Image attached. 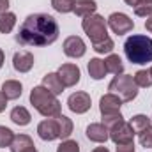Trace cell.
<instances>
[{
  "mask_svg": "<svg viewBox=\"0 0 152 152\" xmlns=\"http://www.w3.org/2000/svg\"><path fill=\"white\" fill-rule=\"evenodd\" d=\"M57 39L58 23L53 16L44 12L27 16L16 34V42H20L21 46H50Z\"/></svg>",
  "mask_w": 152,
  "mask_h": 152,
  "instance_id": "1",
  "label": "cell"
},
{
  "mask_svg": "<svg viewBox=\"0 0 152 152\" xmlns=\"http://www.w3.org/2000/svg\"><path fill=\"white\" fill-rule=\"evenodd\" d=\"M124 53L131 64H149L152 62V39L142 34H134L126 39L124 42Z\"/></svg>",
  "mask_w": 152,
  "mask_h": 152,
  "instance_id": "2",
  "label": "cell"
},
{
  "mask_svg": "<svg viewBox=\"0 0 152 152\" xmlns=\"http://www.w3.org/2000/svg\"><path fill=\"white\" fill-rule=\"evenodd\" d=\"M30 104L37 110L39 113L46 118H53L60 115V101L57 99L55 94H51L48 88H44L42 85L34 87L30 92Z\"/></svg>",
  "mask_w": 152,
  "mask_h": 152,
  "instance_id": "3",
  "label": "cell"
},
{
  "mask_svg": "<svg viewBox=\"0 0 152 152\" xmlns=\"http://www.w3.org/2000/svg\"><path fill=\"white\" fill-rule=\"evenodd\" d=\"M108 90L115 96H118L122 103H131L138 96V85L131 75H117L110 81Z\"/></svg>",
  "mask_w": 152,
  "mask_h": 152,
  "instance_id": "4",
  "label": "cell"
},
{
  "mask_svg": "<svg viewBox=\"0 0 152 152\" xmlns=\"http://www.w3.org/2000/svg\"><path fill=\"white\" fill-rule=\"evenodd\" d=\"M81 28H83V32L88 36V39L92 41V44L108 37V23L104 21L103 16H99V14H96V12L83 18Z\"/></svg>",
  "mask_w": 152,
  "mask_h": 152,
  "instance_id": "5",
  "label": "cell"
},
{
  "mask_svg": "<svg viewBox=\"0 0 152 152\" xmlns=\"http://www.w3.org/2000/svg\"><path fill=\"white\" fill-rule=\"evenodd\" d=\"M106 23H108V27L113 30V34H117V36H124V34L131 32L133 27H134V21L127 14H124V12H113V14H110V18H108Z\"/></svg>",
  "mask_w": 152,
  "mask_h": 152,
  "instance_id": "6",
  "label": "cell"
},
{
  "mask_svg": "<svg viewBox=\"0 0 152 152\" xmlns=\"http://www.w3.org/2000/svg\"><path fill=\"white\" fill-rule=\"evenodd\" d=\"M110 138L113 140L115 145H126V143H134V131L129 122H122L117 127L110 129Z\"/></svg>",
  "mask_w": 152,
  "mask_h": 152,
  "instance_id": "7",
  "label": "cell"
},
{
  "mask_svg": "<svg viewBox=\"0 0 152 152\" xmlns=\"http://www.w3.org/2000/svg\"><path fill=\"white\" fill-rule=\"evenodd\" d=\"M67 106L71 112L81 115V113H87L92 106V101H90V96L87 92H75L69 96L67 99Z\"/></svg>",
  "mask_w": 152,
  "mask_h": 152,
  "instance_id": "8",
  "label": "cell"
},
{
  "mask_svg": "<svg viewBox=\"0 0 152 152\" xmlns=\"http://www.w3.org/2000/svg\"><path fill=\"white\" fill-rule=\"evenodd\" d=\"M37 134H39V138L44 140V142H53V140L60 138V129H58L57 118H46V120L39 122Z\"/></svg>",
  "mask_w": 152,
  "mask_h": 152,
  "instance_id": "9",
  "label": "cell"
},
{
  "mask_svg": "<svg viewBox=\"0 0 152 152\" xmlns=\"http://www.w3.org/2000/svg\"><path fill=\"white\" fill-rule=\"evenodd\" d=\"M57 75L60 78V81L64 83V87H75L76 83L80 81V67L76 64H62L57 71Z\"/></svg>",
  "mask_w": 152,
  "mask_h": 152,
  "instance_id": "10",
  "label": "cell"
},
{
  "mask_svg": "<svg viewBox=\"0 0 152 152\" xmlns=\"http://www.w3.org/2000/svg\"><path fill=\"white\" fill-rule=\"evenodd\" d=\"M64 53L71 58H81L87 51V46H85V41L78 36H69V37L64 41Z\"/></svg>",
  "mask_w": 152,
  "mask_h": 152,
  "instance_id": "11",
  "label": "cell"
},
{
  "mask_svg": "<svg viewBox=\"0 0 152 152\" xmlns=\"http://www.w3.org/2000/svg\"><path fill=\"white\" fill-rule=\"evenodd\" d=\"M120 106H122V99L118 96H115L112 92L104 94L99 99V110L101 115H112V113H120Z\"/></svg>",
  "mask_w": 152,
  "mask_h": 152,
  "instance_id": "12",
  "label": "cell"
},
{
  "mask_svg": "<svg viewBox=\"0 0 152 152\" xmlns=\"http://www.w3.org/2000/svg\"><path fill=\"white\" fill-rule=\"evenodd\" d=\"M12 67L18 73H28L34 67V55L30 51H18V53H14Z\"/></svg>",
  "mask_w": 152,
  "mask_h": 152,
  "instance_id": "13",
  "label": "cell"
},
{
  "mask_svg": "<svg viewBox=\"0 0 152 152\" xmlns=\"http://www.w3.org/2000/svg\"><path fill=\"white\" fill-rule=\"evenodd\" d=\"M87 138L90 142H96V143H104L108 138H110V131L103 126V124H90L85 131Z\"/></svg>",
  "mask_w": 152,
  "mask_h": 152,
  "instance_id": "14",
  "label": "cell"
},
{
  "mask_svg": "<svg viewBox=\"0 0 152 152\" xmlns=\"http://www.w3.org/2000/svg\"><path fill=\"white\" fill-rule=\"evenodd\" d=\"M42 87L44 88H48L51 94H55V96H58V94H62L64 92V83L60 81V78L57 73H48V75L42 78Z\"/></svg>",
  "mask_w": 152,
  "mask_h": 152,
  "instance_id": "15",
  "label": "cell"
},
{
  "mask_svg": "<svg viewBox=\"0 0 152 152\" xmlns=\"http://www.w3.org/2000/svg\"><path fill=\"white\" fill-rule=\"evenodd\" d=\"M2 92H4V96L7 97V99H18L20 96H21V92H23V85L18 81V80H5L4 83H2Z\"/></svg>",
  "mask_w": 152,
  "mask_h": 152,
  "instance_id": "16",
  "label": "cell"
},
{
  "mask_svg": "<svg viewBox=\"0 0 152 152\" xmlns=\"http://www.w3.org/2000/svg\"><path fill=\"white\" fill-rule=\"evenodd\" d=\"M96 9H97L96 0H75V9H73V12H75L76 16L85 18V16L94 14Z\"/></svg>",
  "mask_w": 152,
  "mask_h": 152,
  "instance_id": "17",
  "label": "cell"
},
{
  "mask_svg": "<svg viewBox=\"0 0 152 152\" xmlns=\"http://www.w3.org/2000/svg\"><path fill=\"white\" fill-rule=\"evenodd\" d=\"M87 69H88V75L92 80H103L108 73L104 60H101V58H90V62L87 64Z\"/></svg>",
  "mask_w": 152,
  "mask_h": 152,
  "instance_id": "18",
  "label": "cell"
},
{
  "mask_svg": "<svg viewBox=\"0 0 152 152\" xmlns=\"http://www.w3.org/2000/svg\"><path fill=\"white\" fill-rule=\"evenodd\" d=\"M32 147H36V145L28 134H14V140L9 149H11V152H27Z\"/></svg>",
  "mask_w": 152,
  "mask_h": 152,
  "instance_id": "19",
  "label": "cell"
},
{
  "mask_svg": "<svg viewBox=\"0 0 152 152\" xmlns=\"http://www.w3.org/2000/svg\"><path fill=\"white\" fill-rule=\"evenodd\" d=\"M30 113H28V110L25 108V106H16V108H12V112H11V120L16 124V126H28L30 124Z\"/></svg>",
  "mask_w": 152,
  "mask_h": 152,
  "instance_id": "20",
  "label": "cell"
},
{
  "mask_svg": "<svg viewBox=\"0 0 152 152\" xmlns=\"http://www.w3.org/2000/svg\"><path fill=\"white\" fill-rule=\"evenodd\" d=\"M104 66H106V71L108 73H113V75H122L124 73V64H122V58L118 55H108L104 58Z\"/></svg>",
  "mask_w": 152,
  "mask_h": 152,
  "instance_id": "21",
  "label": "cell"
},
{
  "mask_svg": "<svg viewBox=\"0 0 152 152\" xmlns=\"http://www.w3.org/2000/svg\"><path fill=\"white\" fill-rule=\"evenodd\" d=\"M14 25H16V14L14 12H4V14H0V34H9V32H12V28H14Z\"/></svg>",
  "mask_w": 152,
  "mask_h": 152,
  "instance_id": "22",
  "label": "cell"
},
{
  "mask_svg": "<svg viewBox=\"0 0 152 152\" xmlns=\"http://www.w3.org/2000/svg\"><path fill=\"white\" fill-rule=\"evenodd\" d=\"M57 118V122H58V129H60V138L62 140H67L69 136H71V133H73V120L69 118V117H66V115H58V117H55Z\"/></svg>",
  "mask_w": 152,
  "mask_h": 152,
  "instance_id": "23",
  "label": "cell"
},
{
  "mask_svg": "<svg viewBox=\"0 0 152 152\" xmlns=\"http://www.w3.org/2000/svg\"><path fill=\"white\" fill-rule=\"evenodd\" d=\"M129 124H131V127H133L134 133H142L143 129H147L149 126H152L151 118H149L147 115H134V117L129 120Z\"/></svg>",
  "mask_w": 152,
  "mask_h": 152,
  "instance_id": "24",
  "label": "cell"
},
{
  "mask_svg": "<svg viewBox=\"0 0 152 152\" xmlns=\"http://www.w3.org/2000/svg\"><path fill=\"white\" fill-rule=\"evenodd\" d=\"M133 78H134L138 87H143V88L145 87H152V67L151 69H140Z\"/></svg>",
  "mask_w": 152,
  "mask_h": 152,
  "instance_id": "25",
  "label": "cell"
},
{
  "mask_svg": "<svg viewBox=\"0 0 152 152\" xmlns=\"http://www.w3.org/2000/svg\"><path fill=\"white\" fill-rule=\"evenodd\" d=\"M51 7L57 11V12H73L75 9V0H51Z\"/></svg>",
  "mask_w": 152,
  "mask_h": 152,
  "instance_id": "26",
  "label": "cell"
},
{
  "mask_svg": "<svg viewBox=\"0 0 152 152\" xmlns=\"http://www.w3.org/2000/svg\"><path fill=\"white\" fill-rule=\"evenodd\" d=\"M124 122V117L120 113H112V115H103V126L110 131V129H113V127H117L118 124H122Z\"/></svg>",
  "mask_w": 152,
  "mask_h": 152,
  "instance_id": "27",
  "label": "cell"
},
{
  "mask_svg": "<svg viewBox=\"0 0 152 152\" xmlns=\"http://www.w3.org/2000/svg\"><path fill=\"white\" fill-rule=\"evenodd\" d=\"M14 140V133L5 127V126H0V149H5V147H11Z\"/></svg>",
  "mask_w": 152,
  "mask_h": 152,
  "instance_id": "28",
  "label": "cell"
},
{
  "mask_svg": "<svg viewBox=\"0 0 152 152\" xmlns=\"http://www.w3.org/2000/svg\"><path fill=\"white\" fill-rule=\"evenodd\" d=\"M113 41H112V37H106V39H103V41H99V42H94L92 44V48H94V51L96 53H110L112 50H113Z\"/></svg>",
  "mask_w": 152,
  "mask_h": 152,
  "instance_id": "29",
  "label": "cell"
},
{
  "mask_svg": "<svg viewBox=\"0 0 152 152\" xmlns=\"http://www.w3.org/2000/svg\"><path fill=\"white\" fill-rule=\"evenodd\" d=\"M138 140H140L142 147L152 149V126H149L147 129H143L142 133H138Z\"/></svg>",
  "mask_w": 152,
  "mask_h": 152,
  "instance_id": "30",
  "label": "cell"
},
{
  "mask_svg": "<svg viewBox=\"0 0 152 152\" xmlns=\"http://www.w3.org/2000/svg\"><path fill=\"white\" fill-rule=\"evenodd\" d=\"M134 14L142 18H152V2H142L134 7Z\"/></svg>",
  "mask_w": 152,
  "mask_h": 152,
  "instance_id": "31",
  "label": "cell"
},
{
  "mask_svg": "<svg viewBox=\"0 0 152 152\" xmlns=\"http://www.w3.org/2000/svg\"><path fill=\"white\" fill-rule=\"evenodd\" d=\"M57 152H80V145L75 140H66L57 147Z\"/></svg>",
  "mask_w": 152,
  "mask_h": 152,
  "instance_id": "32",
  "label": "cell"
},
{
  "mask_svg": "<svg viewBox=\"0 0 152 152\" xmlns=\"http://www.w3.org/2000/svg\"><path fill=\"white\" fill-rule=\"evenodd\" d=\"M117 152H134V143H126V145H117Z\"/></svg>",
  "mask_w": 152,
  "mask_h": 152,
  "instance_id": "33",
  "label": "cell"
},
{
  "mask_svg": "<svg viewBox=\"0 0 152 152\" xmlns=\"http://www.w3.org/2000/svg\"><path fill=\"white\" fill-rule=\"evenodd\" d=\"M7 101H9V99H7V97L4 96V92L0 90V113L5 110V106H7Z\"/></svg>",
  "mask_w": 152,
  "mask_h": 152,
  "instance_id": "34",
  "label": "cell"
},
{
  "mask_svg": "<svg viewBox=\"0 0 152 152\" xmlns=\"http://www.w3.org/2000/svg\"><path fill=\"white\" fill-rule=\"evenodd\" d=\"M7 9H9V0H0V14L7 12Z\"/></svg>",
  "mask_w": 152,
  "mask_h": 152,
  "instance_id": "35",
  "label": "cell"
},
{
  "mask_svg": "<svg viewBox=\"0 0 152 152\" xmlns=\"http://www.w3.org/2000/svg\"><path fill=\"white\" fill-rule=\"evenodd\" d=\"M145 28L152 34V18H147V21H145Z\"/></svg>",
  "mask_w": 152,
  "mask_h": 152,
  "instance_id": "36",
  "label": "cell"
},
{
  "mask_svg": "<svg viewBox=\"0 0 152 152\" xmlns=\"http://www.w3.org/2000/svg\"><path fill=\"white\" fill-rule=\"evenodd\" d=\"M127 5H131V7H136L138 4H140V0H124Z\"/></svg>",
  "mask_w": 152,
  "mask_h": 152,
  "instance_id": "37",
  "label": "cell"
},
{
  "mask_svg": "<svg viewBox=\"0 0 152 152\" xmlns=\"http://www.w3.org/2000/svg\"><path fill=\"white\" fill-rule=\"evenodd\" d=\"M92 152H110V151H108L106 147H96V149H94Z\"/></svg>",
  "mask_w": 152,
  "mask_h": 152,
  "instance_id": "38",
  "label": "cell"
},
{
  "mask_svg": "<svg viewBox=\"0 0 152 152\" xmlns=\"http://www.w3.org/2000/svg\"><path fill=\"white\" fill-rule=\"evenodd\" d=\"M4 58H5V55H4V51H2V48H0V67L4 66Z\"/></svg>",
  "mask_w": 152,
  "mask_h": 152,
  "instance_id": "39",
  "label": "cell"
},
{
  "mask_svg": "<svg viewBox=\"0 0 152 152\" xmlns=\"http://www.w3.org/2000/svg\"><path fill=\"white\" fill-rule=\"evenodd\" d=\"M27 152H37V151H36V147H32V149H28Z\"/></svg>",
  "mask_w": 152,
  "mask_h": 152,
  "instance_id": "40",
  "label": "cell"
},
{
  "mask_svg": "<svg viewBox=\"0 0 152 152\" xmlns=\"http://www.w3.org/2000/svg\"><path fill=\"white\" fill-rule=\"evenodd\" d=\"M142 2H152V0H140V4H142Z\"/></svg>",
  "mask_w": 152,
  "mask_h": 152,
  "instance_id": "41",
  "label": "cell"
},
{
  "mask_svg": "<svg viewBox=\"0 0 152 152\" xmlns=\"http://www.w3.org/2000/svg\"><path fill=\"white\" fill-rule=\"evenodd\" d=\"M151 122H152V117H151Z\"/></svg>",
  "mask_w": 152,
  "mask_h": 152,
  "instance_id": "42",
  "label": "cell"
}]
</instances>
